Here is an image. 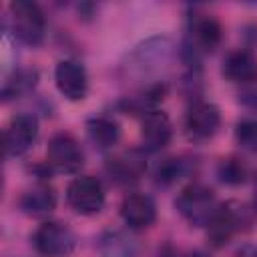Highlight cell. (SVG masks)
Segmentation results:
<instances>
[{"label": "cell", "mask_w": 257, "mask_h": 257, "mask_svg": "<svg viewBox=\"0 0 257 257\" xmlns=\"http://www.w3.org/2000/svg\"><path fill=\"white\" fill-rule=\"evenodd\" d=\"M185 257H211L209 253H205V251H191L189 255H185Z\"/></svg>", "instance_id": "26"}, {"label": "cell", "mask_w": 257, "mask_h": 257, "mask_svg": "<svg viewBox=\"0 0 257 257\" xmlns=\"http://www.w3.org/2000/svg\"><path fill=\"white\" fill-rule=\"evenodd\" d=\"M20 209L26 215L32 217H44L48 213L54 211L56 207V195L48 185H36L32 189H28L26 193H22L20 201H18Z\"/></svg>", "instance_id": "17"}, {"label": "cell", "mask_w": 257, "mask_h": 257, "mask_svg": "<svg viewBox=\"0 0 257 257\" xmlns=\"http://www.w3.org/2000/svg\"><path fill=\"white\" fill-rule=\"evenodd\" d=\"M221 126V112L213 102L197 100L191 104L185 116V128L187 135L195 141H207L211 139Z\"/></svg>", "instance_id": "11"}, {"label": "cell", "mask_w": 257, "mask_h": 257, "mask_svg": "<svg viewBox=\"0 0 257 257\" xmlns=\"http://www.w3.org/2000/svg\"><path fill=\"white\" fill-rule=\"evenodd\" d=\"M223 40V28L217 18L209 14H197L189 18V28L187 36L183 42V58L189 66H197L201 54L213 52Z\"/></svg>", "instance_id": "2"}, {"label": "cell", "mask_w": 257, "mask_h": 257, "mask_svg": "<svg viewBox=\"0 0 257 257\" xmlns=\"http://www.w3.org/2000/svg\"><path fill=\"white\" fill-rule=\"evenodd\" d=\"M171 137H173V124L163 110H153L147 116H143V124H141L143 151L157 153L169 145Z\"/></svg>", "instance_id": "13"}, {"label": "cell", "mask_w": 257, "mask_h": 257, "mask_svg": "<svg viewBox=\"0 0 257 257\" xmlns=\"http://www.w3.org/2000/svg\"><path fill=\"white\" fill-rule=\"evenodd\" d=\"M86 135L98 149H112L120 139V124L110 116H92L86 120Z\"/></svg>", "instance_id": "18"}, {"label": "cell", "mask_w": 257, "mask_h": 257, "mask_svg": "<svg viewBox=\"0 0 257 257\" xmlns=\"http://www.w3.org/2000/svg\"><path fill=\"white\" fill-rule=\"evenodd\" d=\"M235 141L241 149L257 155V118H243L235 126Z\"/></svg>", "instance_id": "23"}, {"label": "cell", "mask_w": 257, "mask_h": 257, "mask_svg": "<svg viewBox=\"0 0 257 257\" xmlns=\"http://www.w3.org/2000/svg\"><path fill=\"white\" fill-rule=\"evenodd\" d=\"M255 193H253V205H255V209H257V177H255V189H253Z\"/></svg>", "instance_id": "27"}, {"label": "cell", "mask_w": 257, "mask_h": 257, "mask_svg": "<svg viewBox=\"0 0 257 257\" xmlns=\"http://www.w3.org/2000/svg\"><path fill=\"white\" fill-rule=\"evenodd\" d=\"M217 177H219L221 183L235 187V185H241V183L247 181L249 169H247V165H245L241 159L229 157V159H223V161L219 163V167H217Z\"/></svg>", "instance_id": "22"}, {"label": "cell", "mask_w": 257, "mask_h": 257, "mask_svg": "<svg viewBox=\"0 0 257 257\" xmlns=\"http://www.w3.org/2000/svg\"><path fill=\"white\" fill-rule=\"evenodd\" d=\"M223 76L235 84H247L257 78V58L249 50H233L223 60Z\"/></svg>", "instance_id": "15"}, {"label": "cell", "mask_w": 257, "mask_h": 257, "mask_svg": "<svg viewBox=\"0 0 257 257\" xmlns=\"http://www.w3.org/2000/svg\"><path fill=\"white\" fill-rule=\"evenodd\" d=\"M10 12V28L12 34L28 44V46H38L44 42L46 36V16L42 8L36 2L30 0H14L8 6Z\"/></svg>", "instance_id": "4"}, {"label": "cell", "mask_w": 257, "mask_h": 257, "mask_svg": "<svg viewBox=\"0 0 257 257\" xmlns=\"http://www.w3.org/2000/svg\"><path fill=\"white\" fill-rule=\"evenodd\" d=\"M54 82L58 92L68 100H82L88 92V74L82 62L64 58L54 68Z\"/></svg>", "instance_id": "10"}, {"label": "cell", "mask_w": 257, "mask_h": 257, "mask_svg": "<svg viewBox=\"0 0 257 257\" xmlns=\"http://www.w3.org/2000/svg\"><path fill=\"white\" fill-rule=\"evenodd\" d=\"M235 257H257V247L255 245H243L241 249H237Z\"/></svg>", "instance_id": "25"}, {"label": "cell", "mask_w": 257, "mask_h": 257, "mask_svg": "<svg viewBox=\"0 0 257 257\" xmlns=\"http://www.w3.org/2000/svg\"><path fill=\"white\" fill-rule=\"evenodd\" d=\"M175 207L181 213V217L185 221H189L191 225H195V227H209V223L219 213L221 203L217 201L215 193L209 187L193 183V185L185 187L177 195Z\"/></svg>", "instance_id": "3"}, {"label": "cell", "mask_w": 257, "mask_h": 257, "mask_svg": "<svg viewBox=\"0 0 257 257\" xmlns=\"http://www.w3.org/2000/svg\"><path fill=\"white\" fill-rule=\"evenodd\" d=\"M106 171L112 181H116L120 185H131V183H137L145 175L147 161L141 151L133 149V151H124V153L108 159Z\"/></svg>", "instance_id": "14"}, {"label": "cell", "mask_w": 257, "mask_h": 257, "mask_svg": "<svg viewBox=\"0 0 257 257\" xmlns=\"http://www.w3.org/2000/svg\"><path fill=\"white\" fill-rule=\"evenodd\" d=\"M165 92H167V86H165L163 82L149 84V86L141 88L139 92L126 96V98L120 102V108L126 110V112H131V114L147 116L149 112L159 110V104H161V100L165 98Z\"/></svg>", "instance_id": "16"}, {"label": "cell", "mask_w": 257, "mask_h": 257, "mask_svg": "<svg viewBox=\"0 0 257 257\" xmlns=\"http://www.w3.org/2000/svg\"><path fill=\"white\" fill-rule=\"evenodd\" d=\"M239 102L245 108L257 112V78L251 80V82H247V84H243L239 88Z\"/></svg>", "instance_id": "24"}, {"label": "cell", "mask_w": 257, "mask_h": 257, "mask_svg": "<svg viewBox=\"0 0 257 257\" xmlns=\"http://www.w3.org/2000/svg\"><path fill=\"white\" fill-rule=\"evenodd\" d=\"M38 137V118L32 112H20L10 118L4 128V153L6 157H20L32 149Z\"/></svg>", "instance_id": "8"}, {"label": "cell", "mask_w": 257, "mask_h": 257, "mask_svg": "<svg viewBox=\"0 0 257 257\" xmlns=\"http://www.w3.org/2000/svg\"><path fill=\"white\" fill-rule=\"evenodd\" d=\"M66 203L80 215H94L104 207V189L96 177H74L66 187Z\"/></svg>", "instance_id": "6"}, {"label": "cell", "mask_w": 257, "mask_h": 257, "mask_svg": "<svg viewBox=\"0 0 257 257\" xmlns=\"http://www.w3.org/2000/svg\"><path fill=\"white\" fill-rule=\"evenodd\" d=\"M100 257H137L139 243L124 231H106L98 241Z\"/></svg>", "instance_id": "19"}, {"label": "cell", "mask_w": 257, "mask_h": 257, "mask_svg": "<svg viewBox=\"0 0 257 257\" xmlns=\"http://www.w3.org/2000/svg\"><path fill=\"white\" fill-rule=\"evenodd\" d=\"M191 171H193V163L189 159L169 157L163 163H159L155 177H157V183H161V185H173V183L181 181L183 177H187Z\"/></svg>", "instance_id": "21"}, {"label": "cell", "mask_w": 257, "mask_h": 257, "mask_svg": "<svg viewBox=\"0 0 257 257\" xmlns=\"http://www.w3.org/2000/svg\"><path fill=\"white\" fill-rule=\"evenodd\" d=\"M175 44L167 36H151L139 42L122 60V74L131 80L157 84L175 62Z\"/></svg>", "instance_id": "1"}, {"label": "cell", "mask_w": 257, "mask_h": 257, "mask_svg": "<svg viewBox=\"0 0 257 257\" xmlns=\"http://www.w3.org/2000/svg\"><path fill=\"white\" fill-rule=\"evenodd\" d=\"M120 217L131 229H147L157 221V205L145 193H128L120 203Z\"/></svg>", "instance_id": "12"}, {"label": "cell", "mask_w": 257, "mask_h": 257, "mask_svg": "<svg viewBox=\"0 0 257 257\" xmlns=\"http://www.w3.org/2000/svg\"><path fill=\"white\" fill-rule=\"evenodd\" d=\"M46 163L54 171L74 173L84 163V153L80 143L70 133H56L46 147Z\"/></svg>", "instance_id": "7"}, {"label": "cell", "mask_w": 257, "mask_h": 257, "mask_svg": "<svg viewBox=\"0 0 257 257\" xmlns=\"http://www.w3.org/2000/svg\"><path fill=\"white\" fill-rule=\"evenodd\" d=\"M247 223H249V217H247V211H245L243 205H239V203H221L219 213L215 215V219L207 227L209 241L215 247H221L235 233H239L243 229V225H247Z\"/></svg>", "instance_id": "9"}, {"label": "cell", "mask_w": 257, "mask_h": 257, "mask_svg": "<svg viewBox=\"0 0 257 257\" xmlns=\"http://www.w3.org/2000/svg\"><path fill=\"white\" fill-rule=\"evenodd\" d=\"M32 247L40 257H68L76 249V235L66 223L46 221L34 231Z\"/></svg>", "instance_id": "5"}, {"label": "cell", "mask_w": 257, "mask_h": 257, "mask_svg": "<svg viewBox=\"0 0 257 257\" xmlns=\"http://www.w3.org/2000/svg\"><path fill=\"white\" fill-rule=\"evenodd\" d=\"M38 84V70L34 68H16L4 82L2 86V96L4 100L10 98H20L28 92H32Z\"/></svg>", "instance_id": "20"}]
</instances>
